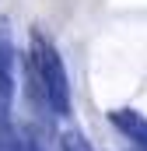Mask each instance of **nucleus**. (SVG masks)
<instances>
[{"label":"nucleus","instance_id":"obj_1","mask_svg":"<svg viewBox=\"0 0 147 151\" xmlns=\"http://www.w3.org/2000/svg\"><path fill=\"white\" fill-rule=\"evenodd\" d=\"M35 60V70H39V81H42V91H46V109L56 116H67L70 113V77H67V67H63V56L56 49V42L32 28V53Z\"/></svg>","mask_w":147,"mask_h":151},{"label":"nucleus","instance_id":"obj_2","mask_svg":"<svg viewBox=\"0 0 147 151\" xmlns=\"http://www.w3.org/2000/svg\"><path fill=\"white\" fill-rule=\"evenodd\" d=\"M109 119H112V127L119 134H126L137 148L147 151V116L144 113H137V109H112Z\"/></svg>","mask_w":147,"mask_h":151},{"label":"nucleus","instance_id":"obj_3","mask_svg":"<svg viewBox=\"0 0 147 151\" xmlns=\"http://www.w3.org/2000/svg\"><path fill=\"white\" fill-rule=\"evenodd\" d=\"M11 99H14V74H11V32H7V21L0 18V113L11 109Z\"/></svg>","mask_w":147,"mask_h":151},{"label":"nucleus","instance_id":"obj_4","mask_svg":"<svg viewBox=\"0 0 147 151\" xmlns=\"http://www.w3.org/2000/svg\"><path fill=\"white\" fill-rule=\"evenodd\" d=\"M0 151H18V134L11 130L7 113H0Z\"/></svg>","mask_w":147,"mask_h":151},{"label":"nucleus","instance_id":"obj_5","mask_svg":"<svg viewBox=\"0 0 147 151\" xmlns=\"http://www.w3.org/2000/svg\"><path fill=\"white\" fill-rule=\"evenodd\" d=\"M18 151H42V144H39V137H35L32 127H25V130L18 134Z\"/></svg>","mask_w":147,"mask_h":151}]
</instances>
